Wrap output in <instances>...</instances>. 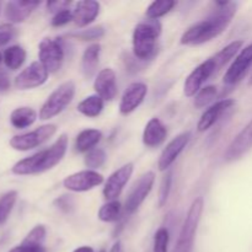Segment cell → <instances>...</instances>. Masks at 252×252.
Segmentation results:
<instances>
[{
  "label": "cell",
  "instance_id": "1",
  "mask_svg": "<svg viewBox=\"0 0 252 252\" xmlns=\"http://www.w3.org/2000/svg\"><path fill=\"white\" fill-rule=\"evenodd\" d=\"M219 6L217 12L197 22L184 32L181 43L185 46H199L223 33L230 25L236 12V4L229 1L216 2Z\"/></svg>",
  "mask_w": 252,
  "mask_h": 252
},
{
  "label": "cell",
  "instance_id": "2",
  "mask_svg": "<svg viewBox=\"0 0 252 252\" xmlns=\"http://www.w3.org/2000/svg\"><path fill=\"white\" fill-rule=\"evenodd\" d=\"M66 149H68V135H59L58 139L49 148L17 161L12 166V174L19 176H29V175H37L48 171L63 160Z\"/></svg>",
  "mask_w": 252,
  "mask_h": 252
},
{
  "label": "cell",
  "instance_id": "3",
  "mask_svg": "<svg viewBox=\"0 0 252 252\" xmlns=\"http://www.w3.org/2000/svg\"><path fill=\"white\" fill-rule=\"evenodd\" d=\"M161 33L159 20H148L140 22L133 31V52L139 59H148L154 54L157 41Z\"/></svg>",
  "mask_w": 252,
  "mask_h": 252
},
{
  "label": "cell",
  "instance_id": "4",
  "mask_svg": "<svg viewBox=\"0 0 252 252\" xmlns=\"http://www.w3.org/2000/svg\"><path fill=\"white\" fill-rule=\"evenodd\" d=\"M204 201L202 197H197L192 202L191 207L189 209L186 218H185L184 225L180 231L179 239H177L176 246L174 252H191L194 244L197 229H198L199 221H201L202 213H203Z\"/></svg>",
  "mask_w": 252,
  "mask_h": 252
},
{
  "label": "cell",
  "instance_id": "5",
  "mask_svg": "<svg viewBox=\"0 0 252 252\" xmlns=\"http://www.w3.org/2000/svg\"><path fill=\"white\" fill-rule=\"evenodd\" d=\"M75 95V84L73 81H65L61 84L51 95L48 96L39 110V118L42 121L51 120L63 112L66 106L70 105Z\"/></svg>",
  "mask_w": 252,
  "mask_h": 252
},
{
  "label": "cell",
  "instance_id": "6",
  "mask_svg": "<svg viewBox=\"0 0 252 252\" xmlns=\"http://www.w3.org/2000/svg\"><path fill=\"white\" fill-rule=\"evenodd\" d=\"M56 125H44L36 128L34 130H31V132L14 135L10 139L9 144L12 149L19 150V152H27V150L34 149V148L46 143L47 140H49L56 134Z\"/></svg>",
  "mask_w": 252,
  "mask_h": 252
},
{
  "label": "cell",
  "instance_id": "7",
  "mask_svg": "<svg viewBox=\"0 0 252 252\" xmlns=\"http://www.w3.org/2000/svg\"><path fill=\"white\" fill-rule=\"evenodd\" d=\"M38 58L48 73H57L64 62V48L61 39L43 38L38 44Z\"/></svg>",
  "mask_w": 252,
  "mask_h": 252
},
{
  "label": "cell",
  "instance_id": "8",
  "mask_svg": "<svg viewBox=\"0 0 252 252\" xmlns=\"http://www.w3.org/2000/svg\"><path fill=\"white\" fill-rule=\"evenodd\" d=\"M155 182V174L153 171L145 172L144 175L140 176V179L135 182L133 189H130L129 194H128L127 199L125 203V213L127 216L134 213L143 202L145 201L148 196H149L150 191H152L153 186Z\"/></svg>",
  "mask_w": 252,
  "mask_h": 252
},
{
  "label": "cell",
  "instance_id": "9",
  "mask_svg": "<svg viewBox=\"0 0 252 252\" xmlns=\"http://www.w3.org/2000/svg\"><path fill=\"white\" fill-rule=\"evenodd\" d=\"M218 69H217L216 62H214L213 57L207 61H204L203 63L199 64L198 66H196V69L191 71L189 76H187L186 81L184 84V93L187 97H192V96H196L197 93L202 89L203 84L213 75L214 73H217Z\"/></svg>",
  "mask_w": 252,
  "mask_h": 252
},
{
  "label": "cell",
  "instance_id": "10",
  "mask_svg": "<svg viewBox=\"0 0 252 252\" xmlns=\"http://www.w3.org/2000/svg\"><path fill=\"white\" fill-rule=\"evenodd\" d=\"M48 71L39 61L32 62L14 80L15 88L19 90H30L43 85L48 79Z\"/></svg>",
  "mask_w": 252,
  "mask_h": 252
},
{
  "label": "cell",
  "instance_id": "11",
  "mask_svg": "<svg viewBox=\"0 0 252 252\" xmlns=\"http://www.w3.org/2000/svg\"><path fill=\"white\" fill-rule=\"evenodd\" d=\"M103 176L95 170H83L75 172L63 180V186L71 192H86L100 186Z\"/></svg>",
  "mask_w": 252,
  "mask_h": 252
},
{
  "label": "cell",
  "instance_id": "12",
  "mask_svg": "<svg viewBox=\"0 0 252 252\" xmlns=\"http://www.w3.org/2000/svg\"><path fill=\"white\" fill-rule=\"evenodd\" d=\"M252 65V43L241 49L231 65L224 75V84L226 85H235L243 80L249 68Z\"/></svg>",
  "mask_w": 252,
  "mask_h": 252
},
{
  "label": "cell",
  "instance_id": "13",
  "mask_svg": "<svg viewBox=\"0 0 252 252\" xmlns=\"http://www.w3.org/2000/svg\"><path fill=\"white\" fill-rule=\"evenodd\" d=\"M133 174V164H126L118 170H116L112 175L106 181L103 187V197L107 201H117L118 197L122 193L123 189L129 181L130 176Z\"/></svg>",
  "mask_w": 252,
  "mask_h": 252
},
{
  "label": "cell",
  "instance_id": "14",
  "mask_svg": "<svg viewBox=\"0 0 252 252\" xmlns=\"http://www.w3.org/2000/svg\"><path fill=\"white\" fill-rule=\"evenodd\" d=\"M252 148V120L245 126L243 130L231 140L228 149L224 153L225 161L231 162L240 159Z\"/></svg>",
  "mask_w": 252,
  "mask_h": 252
},
{
  "label": "cell",
  "instance_id": "15",
  "mask_svg": "<svg viewBox=\"0 0 252 252\" xmlns=\"http://www.w3.org/2000/svg\"><path fill=\"white\" fill-rule=\"evenodd\" d=\"M189 138H191L189 132L181 133L164 148V150L160 154L159 161H158V167H159L160 171H166L174 164L175 160L179 158V155L184 152L186 145L189 144Z\"/></svg>",
  "mask_w": 252,
  "mask_h": 252
},
{
  "label": "cell",
  "instance_id": "16",
  "mask_svg": "<svg viewBox=\"0 0 252 252\" xmlns=\"http://www.w3.org/2000/svg\"><path fill=\"white\" fill-rule=\"evenodd\" d=\"M148 94V86L144 83H132L128 85L123 93L120 102V112L122 115H129L133 111L137 110L144 101Z\"/></svg>",
  "mask_w": 252,
  "mask_h": 252
},
{
  "label": "cell",
  "instance_id": "17",
  "mask_svg": "<svg viewBox=\"0 0 252 252\" xmlns=\"http://www.w3.org/2000/svg\"><path fill=\"white\" fill-rule=\"evenodd\" d=\"M94 89L96 95L100 96L103 101H112L117 96V79L113 69L105 68L98 71L94 81Z\"/></svg>",
  "mask_w": 252,
  "mask_h": 252
},
{
  "label": "cell",
  "instance_id": "18",
  "mask_svg": "<svg viewBox=\"0 0 252 252\" xmlns=\"http://www.w3.org/2000/svg\"><path fill=\"white\" fill-rule=\"evenodd\" d=\"M235 105V100L233 98H224V100L218 101L214 105H212L211 107L207 111H204L203 115L199 118V122L197 125V129L198 132H206L209 128L213 127L217 122H218L219 118L224 115L228 110H230L233 106Z\"/></svg>",
  "mask_w": 252,
  "mask_h": 252
},
{
  "label": "cell",
  "instance_id": "19",
  "mask_svg": "<svg viewBox=\"0 0 252 252\" xmlns=\"http://www.w3.org/2000/svg\"><path fill=\"white\" fill-rule=\"evenodd\" d=\"M167 129L159 118L154 117L147 123L143 132V144L148 148H157L165 142Z\"/></svg>",
  "mask_w": 252,
  "mask_h": 252
},
{
  "label": "cell",
  "instance_id": "20",
  "mask_svg": "<svg viewBox=\"0 0 252 252\" xmlns=\"http://www.w3.org/2000/svg\"><path fill=\"white\" fill-rule=\"evenodd\" d=\"M100 14V2L94 0H83L76 4L73 10V16L76 26L85 27L90 25Z\"/></svg>",
  "mask_w": 252,
  "mask_h": 252
},
{
  "label": "cell",
  "instance_id": "21",
  "mask_svg": "<svg viewBox=\"0 0 252 252\" xmlns=\"http://www.w3.org/2000/svg\"><path fill=\"white\" fill-rule=\"evenodd\" d=\"M39 5V1H9L5 6V17L11 24L24 22Z\"/></svg>",
  "mask_w": 252,
  "mask_h": 252
},
{
  "label": "cell",
  "instance_id": "22",
  "mask_svg": "<svg viewBox=\"0 0 252 252\" xmlns=\"http://www.w3.org/2000/svg\"><path fill=\"white\" fill-rule=\"evenodd\" d=\"M101 46L98 43L90 44L84 51L83 58H81V73L86 79L93 78L98 66V59H100Z\"/></svg>",
  "mask_w": 252,
  "mask_h": 252
},
{
  "label": "cell",
  "instance_id": "23",
  "mask_svg": "<svg viewBox=\"0 0 252 252\" xmlns=\"http://www.w3.org/2000/svg\"><path fill=\"white\" fill-rule=\"evenodd\" d=\"M101 138H102V133L98 129H89L81 130L78 134L75 140V149L79 153H88L91 149L96 147L100 143Z\"/></svg>",
  "mask_w": 252,
  "mask_h": 252
},
{
  "label": "cell",
  "instance_id": "24",
  "mask_svg": "<svg viewBox=\"0 0 252 252\" xmlns=\"http://www.w3.org/2000/svg\"><path fill=\"white\" fill-rule=\"evenodd\" d=\"M37 120V112L31 107H17L10 115V123L16 129H24L33 125Z\"/></svg>",
  "mask_w": 252,
  "mask_h": 252
},
{
  "label": "cell",
  "instance_id": "25",
  "mask_svg": "<svg viewBox=\"0 0 252 252\" xmlns=\"http://www.w3.org/2000/svg\"><path fill=\"white\" fill-rule=\"evenodd\" d=\"M26 61V51L21 46H11L6 48L2 54L5 66L11 70H17Z\"/></svg>",
  "mask_w": 252,
  "mask_h": 252
},
{
  "label": "cell",
  "instance_id": "26",
  "mask_svg": "<svg viewBox=\"0 0 252 252\" xmlns=\"http://www.w3.org/2000/svg\"><path fill=\"white\" fill-rule=\"evenodd\" d=\"M76 110L89 118L97 117L103 110V100L98 95H91L79 102Z\"/></svg>",
  "mask_w": 252,
  "mask_h": 252
},
{
  "label": "cell",
  "instance_id": "27",
  "mask_svg": "<svg viewBox=\"0 0 252 252\" xmlns=\"http://www.w3.org/2000/svg\"><path fill=\"white\" fill-rule=\"evenodd\" d=\"M244 41L238 39V41H234L231 43H229L228 46L224 47L221 51H219L216 56H213L214 62H216V65L218 70H220L223 66H225L236 54H239L240 49H243Z\"/></svg>",
  "mask_w": 252,
  "mask_h": 252
},
{
  "label": "cell",
  "instance_id": "28",
  "mask_svg": "<svg viewBox=\"0 0 252 252\" xmlns=\"http://www.w3.org/2000/svg\"><path fill=\"white\" fill-rule=\"evenodd\" d=\"M122 213V206L118 201H108L98 211V219L105 223H115L120 219Z\"/></svg>",
  "mask_w": 252,
  "mask_h": 252
},
{
  "label": "cell",
  "instance_id": "29",
  "mask_svg": "<svg viewBox=\"0 0 252 252\" xmlns=\"http://www.w3.org/2000/svg\"><path fill=\"white\" fill-rule=\"evenodd\" d=\"M175 5H176V1H174V0H158V1H153L148 6L145 15H147L149 20H158L159 17H162L166 14H169L174 9Z\"/></svg>",
  "mask_w": 252,
  "mask_h": 252
},
{
  "label": "cell",
  "instance_id": "30",
  "mask_svg": "<svg viewBox=\"0 0 252 252\" xmlns=\"http://www.w3.org/2000/svg\"><path fill=\"white\" fill-rule=\"evenodd\" d=\"M17 199L16 191H9L0 198V224L5 223L14 208Z\"/></svg>",
  "mask_w": 252,
  "mask_h": 252
},
{
  "label": "cell",
  "instance_id": "31",
  "mask_svg": "<svg viewBox=\"0 0 252 252\" xmlns=\"http://www.w3.org/2000/svg\"><path fill=\"white\" fill-rule=\"evenodd\" d=\"M106 159H107V155H106L105 150L100 149V148H94L90 152L86 153L84 162L89 167V170H95L102 166Z\"/></svg>",
  "mask_w": 252,
  "mask_h": 252
},
{
  "label": "cell",
  "instance_id": "32",
  "mask_svg": "<svg viewBox=\"0 0 252 252\" xmlns=\"http://www.w3.org/2000/svg\"><path fill=\"white\" fill-rule=\"evenodd\" d=\"M217 96V88L213 85H208L202 88L201 90L197 93L196 97H194L193 105L196 108H203L208 106L212 101L216 98Z\"/></svg>",
  "mask_w": 252,
  "mask_h": 252
},
{
  "label": "cell",
  "instance_id": "33",
  "mask_svg": "<svg viewBox=\"0 0 252 252\" xmlns=\"http://www.w3.org/2000/svg\"><path fill=\"white\" fill-rule=\"evenodd\" d=\"M170 234L166 228H160L154 235V246L153 252H167L169 249Z\"/></svg>",
  "mask_w": 252,
  "mask_h": 252
},
{
  "label": "cell",
  "instance_id": "34",
  "mask_svg": "<svg viewBox=\"0 0 252 252\" xmlns=\"http://www.w3.org/2000/svg\"><path fill=\"white\" fill-rule=\"evenodd\" d=\"M47 230L44 225H36L29 234L26 238L22 240L24 244H30V245H42L46 239Z\"/></svg>",
  "mask_w": 252,
  "mask_h": 252
},
{
  "label": "cell",
  "instance_id": "35",
  "mask_svg": "<svg viewBox=\"0 0 252 252\" xmlns=\"http://www.w3.org/2000/svg\"><path fill=\"white\" fill-rule=\"evenodd\" d=\"M171 185H172V175L171 172L166 175V176L162 177L161 184H160V189H159V201H158V204L159 207H164L166 204L167 199H169L170 191H171Z\"/></svg>",
  "mask_w": 252,
  "mask_h": 252
},
{
  "label": "cell",
  "instance_id": "36",
  "mask_svg": "<svg viewBox=\"0 0 252 252\" xmlns=\"http://www.w3.org/2000/svg\"><path fill=\"white\" fill-rule=\"evenodd\" d=\"M105 31H103L102 26H95L90 27L88 30H83L80 32H76V33H73L71 36L76 37L79 39H83V41H94V39H98L103 36Z\"/></svg>",
  "mask_w": 252,
  "mask_h": 252
},
{
  "label": "cell",
  "instance_id": "37",
  "mask_svg": "<svg viewBox=\"0 0 252 252\" xmlns=\"http://www.w3.org/2000/svg\"><path fill=\"white\" fill-rule=\"evenodd\" d=\"M74 20L73 16V11L70 9H65L63 11H59L58 14H56L52 19L51 24L53 27H62V26H65L68 25L69 22Z\"/></svg>",
  "mask_w": 252,
  "mask_h": 252
},
{
  "label": "cell",
  "instance_id": "38",
  "mask_svg": "<svg viewBox=\"0 0 252 252\" xmlns=\"http://www.w3.org/2000/svg\"><path fill=\"white\" fill-rule=\"evenodd\" d=\"M15 34V29L11 24L0 25V46L9 43Z\"/></svg>",
  "mask_w": 252,
  "mask_h": 252
},
{
  "label": "cell",
  "instance_id": "39",
  "mask_svg": "<svg viewBox=\"0 0 252 252\" xmlns=\"http://www.w3.org/2000/svg\"><path fill=\"white\" fill-rule=\"evenodd\" d=\"M9 252H46L43 245H30V244L21 243L19 246L12 248Z\"/></svg>",
  "mask_w": 252,
  "mask_h": 252
},
{
  "label": "cell",
  "instance_id": "40",
  "mask_svg": "<svg viewBox=\"0 0 252 252\" xmlns=\"http://www.w3.org/2000/svg\"><path fill=\"white\" fill-rule=\"evenodd\" d=\"M70 1H66V0H58V1H48L47 2V9L49 10V12H53L54 15L58 14L59 11H63V10L69 9V5Z\"/></svg>",
  "mask_w": 252,
  "mask_h": 252
},
{
  "label": "cell",
  "instance_id": "41",
  "mask_svg": "<svg viewBox=\"0 0 252 252\" xmlns=\"http://www.w3.org/2000/svg\"><path fill=\"white\" fill-rule=\"evenodd\" d=\"M10 86V81L4 73H0V90H7Z\"/></svg>",
  "mask_w": 252,
  "mask_h": 252
},
{
  "label": "cell",
  "instance_id": "42",
  "mask_svg": "<svg viewBox=\"0 0 252 252\" xmlns=\"http://www.w3.org/2000/svg\"><path fill=\"white\" fill-rule=\"evenodd\" d=\"M74 252H95V251H94V249L90 248V246H80V248L75 249Z\"/></svg>",
  "mask_w": 252,
  "mask_h": 252
},
{
  "label": "cell",
  "instance_id": "43",
  "mask_svg": "<svg viewBox=\"0 0 252 252\" xmlns=\"http://www.w3.org/2000/svg\"><path fill=\"white\" fill-rule=\"evenodd\" d=\"M111 252H122V244H121V241L115 243V245L111 249Z\"/></svg>",
  "mask_w": 252,
  "mask_h": 252
},
{
  "label": "cell",
  "instance_id": "44",
  "mask_svg": "<svg viewBox=\"0 0 252 252\" xmlns=\"http://www.w3.org/2000/svg\"><path fill=\"white\" fill-rule=\"evenodd\" d=\"M1 62H2V54L0 53V63H1Z\"/></svg>",
  "mask_w": 252,
  "mask_h": 252
},
{
  "label": "cell",
  "instance_id": "45",
  "mask_svg": "<svg viewBox=\"0 0 252 252\" xmlns=\"http://www.w3.org/2000/svg\"><path fill=\"white\" fill-rule=\"evenodd\" d=\"M249 84H250V85H252V75H251V78H250V81H249Z\"/></svg>",
  "mask_w": 252,
  "mask_h": 252
},
{
  "label": "cell",
  "instance_id": "46",
  "mask_svg": "<svg viewBox=\"0 0 252 252\" xmlns=\"http://www.w3.org/2000/svg\"><path fill=\"white\" fill-rule=\"evenodd\" d=\"M100 252H106V251H105V250H101Z\"/></svg>",
  "mask_w": 252,
  "mask_h": 252
}]
</instances>
